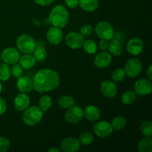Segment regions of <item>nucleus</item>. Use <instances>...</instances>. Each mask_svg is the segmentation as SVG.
Masks as SVG:
<instances>
[{
  "mask_svg": "<svg viewBox=\"0 0 152 152\" xmlns=\"http://www.w3.org/2000/svg\"><path fill=\"white\" fill-rule=\"evenodd\" d=\"M94 139V138L92 133H91V132H83L82 134H80L79 140H80V143H82L83 145H88L93 142Z\"/></svg>",
  "mask_w": 152,
  "mask_h": 152,
  "instance_id": "obj_32",
  "label": "nucleus"
},
{
  "mask_svg": "<svg viewBox=\"0 0 152 152\" xmlns=\"http://www.w3.org/2000/svg\"><path fill=\"white\" fill-rule=\"evenodd\" d=\"M16 45L20 52L24 54H31L34 52L37 43L29 35L22 34L16 39Z\"/></svg>",
  "mask_w": 152,
  "mask_h": 152,
  "instance_id": "obj_4",
  "label": "nucleus"
},
{
  "mask_svg": "<svg viewBox=\"0 0 152 152\" xmlns=\"http://www.w3.org/2000/svg\"><path fill=\"white\" fill-rule=\"evenodd\" d=\"M81 143L78 139L68 137L64 139L60 143V150L65 152H75L80 149Z\"/></svg>",
  "mask_w": 152,
  "mask_h": 152,
  "instance_id": "obj_12",
  "label": "nucleus"
},
{
  "mask_svg": "<svg viewBox=\"0 0 152 152\" xmlns=\"http://www.w3.org/2000/svg\"><path fill=\"white\" fill-rule=\"evenodd\" d=\"M32 81L34 90L45 93L56 89L60 84V77L53 70L45 68L36 73Z\"/></svg>",
  "mask_w": 152,
  "mask_h": 152,
  "instance_id": "obj_1",
  "label": "nucleus"
},
{
  "mask_svg": "<svg viewBox=\"0 0 152 152\" xmlns=\"http://www.w3.org/2000/svg\"><path fill=\"white\" fill-rule=\"evenodd\" d=\"M146 74L147 75H148V79H149V80H151V79H152V65H150L149 66H148V69H147V71H146Z\"/></svg>",
  "mask_w": 152,
  "mask_h": 152,
  "instance_id": "obj_41",
  "label": "nucleus"
},
{
  "mask_svg": "<svg viewBox=\"0 0 152 152\" xmlns=\"http://www.w3.org/2000/svg\"><path fill=\"white\" fill-rule=\"evenodd\" d=\"M84 41V37L80 33L74 31L68 33L65 37L67 45L72 49H79L83 47Z\"/></svg>",
  "mask_w": 152,
  "mask_h": 152,
  "instance_id": "obj_9",
  "label": "nucleus"
},
{
  "mask_svg": "<svg viewBox=\"0 0 152 152\" xmlns=\"http://www.w3.org/2000/svg\"><path fill=\"white\" fill-rule=\"evenodd\" d=\"M112 62L111 54L105 50L97 53L94 59V65L98 68H105L109 66Z\"/></svg>",
  "mask_w": 152,
  "mask_h": 152,
  "instance_id": "obj_14",
  "label": "nucleus"
},
{
  "mask_svg": "<svg viewBox=\"0 0 152 152\" xmlns=\"http://www.w3.org/2000/svg\"><path fill=\"white\" fill-rule=\"evenodd\" d=\"M83 50L88 54H94L97 50V45L93 39H87L83 45Z\"/></svg>",
  "mask_w": 152,
  "mask_h": 152,
  "instance_id": "obj_27",
  "label": "nucleus"
},
{
  "mask_svg": "<svg viewBox=\"0 0 152 152\" xmlns=\"http://www.w3.org/2000/svg\"><path fill=\"white\" fill-rule=\"evenodd\" d=\"M0 56L3 62L7 65H13L17 63L20 57L19 52L14 48H7L3 50Z\"/></svg>",
  "mask_w": 152,
  "mask_h": 152,
  "instance_id": "obj_10",
  "label": "nucleus"
},
{
  "mask_svg": "<svg viewBox=\"0 0 152 152\" xmlns=\"http://www.w3.org/2000/svg\"><path fill=\"white\" fill-rule=\"evenodd\" d=\"M30 104H31V99L25 93L19 94L15 97L14 102H13L15 108L19 111H25L26 108L29 107Z\"/></svg>",
  "mask_w": 152,
  "mask_h": 152,
  "instance_id": "obj_17",
  "label": "nucleus"
},
{
  "mask_svg": "<svg viewBox=\"0 0 152 152\" xmlns=\"http://www.w3.org/2000/svg\"><path fill=\"white\" fill-rule=\"evenodd\" d=\"M142 69V65L141 61L137 58H132L127 61L125 65L124 71L126 75L129 77L134 78L140 74Z\"/></svg>",
  "mask_w": 152,
  "mask_h": 152,
  "instance_id": "obj_6",
  "label": "nucleus"
},
{
  "mask_svg": "<svg viewBox=\"0 0 152 152\" xmlns=\"http://www.w3.org/2000/svg\"><path fill=\"white\" fill-rule=\"evenodd\" d=\"M126 125V120L124 117L123 116H118L113 119L112 122H111V127H112L113 130L115 131H120L124 129V127Z\"/></svg>",
  "mask_w": 152,
  "mask_h": 152,
  "instance_id": "obj_26",
  "label": "nucleus"
},
{
  "mask_svg": "<svg viewBox=\"0 0 152 152\" xmlns=\"http://www.w3.org/2000/svg\"><path fill=\"white\" fill-rule=\"evenodd\" d=\"M111 80L114 83H120L126 77V73L123 68H117L112 71L111 74Z\"/></svg>",
  "mask_w": 152,
  "mask_h": 152,
  "instance_id": "obj_31",
  "label": "nucleus"
},
{
  "mask_svg": "<svg viewBox=\"0 0 152 152\" xmlns=\"http://www.w3.org/2000/svg\"><path fill=\"white\" fill-rule=\"evenodd\" d=\"M140 132L145 137L152 136V123L151 121L142 122L140 126Z\"/></svg>",
  "mask_w": 152,
  "mask_h": 152,
  "instance_id": "obj_33",
  "label": "nucleus"
},
{
  "mask_svg": "<svg viewBox=\"0 0 152 152\" xmlns=\"http://www.w3.org/2000/svg\"><path fill=\"white\" fill-rule=\"evenodd\" d=\"M16 87L21 93H28L34 89L33 81L30 77L22 76L18 78L16 82Z\"/></svg>",
  "mask_w": 152,
  "mask_h": 152,
  "instance_id": "obj_18",
  "label": "nucleus"
},
{
  "mask_svg": "<svg viewBox=\"0 0 152 152\" xmlns=\"http://www.w3.org/2000/svg\"><path fill=\"white\" fill-rule=\"evenodd\" d=\"M93 33V28L91 25H85L80 28V34L83 37H89Z\"/></svg>",
  "mask_w": 152,
  "mask_h": 152,
  "instance_id": "obj_36",
  "label": "nucleus"
},
{
  "mask_svg": "<svg viewBox=\"0 0 152 152\" xmlns=\"http://www.w3.org/2000/svg\"><path fill=\"white\" fill-rule=\"evenodd\" d=\"M93 130L95 134L100 138H106L111 136L113 132L111 123L107 121H99L96 123L94 126Z\"/></svg>",
  "mask_w": 152,
  "mask_h": 152,
  "instance_id": "obj_8",
  "label": "nucleus"
},
{
  "mask_svg": "<svg viewBox=\"0 0 152 152\" xmlns=\"http://www.w3.org/2000/svg\"><path fill=\"white\" fill-rule=\"evenodd\" d=\"M10 74L14 78H19L23 74V68L19 64H13L12 68H10Z\"/></svg>",
  "mask_w": 152,
  "mask_h": 152,
  "instance_id": "obj_34",
  "label": "nucleus"
},
{
  "mask_svg": "<svg viewBox=\"0 0 152 152\" xmlns=\"http://www.w3.org/2000/svg\"><path fill=\"white\" fill-rule=\"evenodd\" d=\"M19 65L22 66L23 69L28 70L32 68L35 65L36 60L33 56L31 54H25L20 56L19 59Z\"/></svg>",
  "mask_w": 152,
  "mask_h": 152,
  "instance_id": "obj_22",
  "label": "nucleus"
},
{
  "mask_svg": "<svg viewBox=\"0 0 152 152\" xmlns=\"http://www.w3.org/2000/svg\"><path fill=\"white\" fill-rule=\"evenodd\" d=\"M0 61H1V56H0Z\"/></svg>",
  "mask_w": 152,
  "mask_h": 152,
  "instance_id": "obj_44",
  "label": "nucleus"
},
{
  "mask_svg": "<svg viewBox=\"0 0 152 152\" xmlns=\"http://www.w3.org/2000/svg\"><path fill=\"white\" fill-rule=\"evenodd\" d=\"M79 5L85 11L94 12L99 6L98 0H79Z\"/></svg>",
  "mask_w": 152,
  "mask_h": 152,
  "instance_id": "obj_20",
  "label": "nucleus"
},
{
  "mask_svg": "<svg viewBox=\"0 0 152 152\" xmlns=\"http://www.w3.org/2000/svg\"><path fill=\"white\" fill-rule=\"evenodd\" d=\"M52 105L51 97L48 95H44L39 100V107L43 111H48Z\"/></svg>",
  "mask_w": 152,
  "mask_h": 152,
  "instance_id": "obj_28",
  "label": "nucleus"
},
{
  "mask_svg": "<svg viewBox=\"0 0 152 152\" xmlns=\"http://www.w3.org/2000/svg\"><path fill=\"white\" fill-rule=\"evenodd\" d=\"M65 117L68 123L71 124H77L81 122L84 117V112L80 106L74 105L71 108H68Z\"/></svg>",
  "mask_w": 152,
  "mask_h": 152,
  "instance_id": "obj_7",
  "label": "nucleus"
},
{
  "mask_svg": "<svg viewBox=\"0 0 152 152\" xmlns=\"http://www.w3.org/2000/svg\"><path fill=\"white\" fill-rule=\"evenodd\" d=\"M69 19V13L66 7L62 4H58L53 7L49 13L48 22L53 26L63 28L66 26Z\"/></svg>",
  "mask_w": 152,
  "mask_h": 152,
  "instance_id": "obj_2",
  "label": "nucleus"
},
{
  "mask_svg": "<svg viewBox=\"0 0 152 152\" xmlns=\"http://www.w3.org/2000/svg\"><path fill=\"white\" fill-rule=\"evenodd\" d=\"M84 117L90 122H96L99 119L101 115L100 110L95 105H88L83 111Z\"/></svg>",
  "mask_w": 152,
  "mask_h": 152,
  "instance_id": "obj_19",
  "label": "nucleus"
},
{
  "mask_svg": "<svg viewBox=\"0 0 152 152\" xmlns=\"http://www.w3.org/2000/svg\"><path fill=\"white\" fill-rule=\"evenodd\" d=\"M65 4L70 8H74L79 5V0H65Z\"/></svg>",
  "mask_w": 152,
  "mask_h": 152,
  "instance_id": "obj_38",
  "label": "nucleus"
},
{
  "mask_svg": "<svg viewBox=\"0 0 152 152\" xmlns=\"http://www.w3.org/2000/svg\"><path fill=\"white\" fill-rule=\"evenodd\" d=\"M99 47L101 50H106L108 48V40L102 39L99 43Z\"/></svg>",
  "mask_w": 152,
  "mask_h": 152,
  "instance_id": "obj_40",
  "label": "nucleus"
},
{
  "mask_svg": "<svg viewBox=\"0 0 152 152\" xmlns=\"http://www.w3.org/2000/svg\"><path fill=\"white\" fill-rule=\"evenodd\" d=\"M143 47L144 44L142 40L141 39L135 37V38L131 39L128 42L127 45H126V49H127V51L130 54L137 56V55H139L142 51Z\"/></svg>",
  "mask_w": 152,
  "mask_h": 152,
  "instance_id": "obj_13",
  "label": "nucleus"
},
{
  "mask_svg": "<svg viewBox=\"0 0 152 152\" xmlns=\"http://www.w3.org/2000/svg\"><path fill=\"white\" fill-rule=\"evenodd\" d=\"M110 42L108 43V50L110 53L114 56H120L123 53V45L121 44V42L116 39H110Z\"/></svg>",
  "mask_w": 152,
  "mask_h": 152,
  "instance_id": "obj_21",
  "label": "nucleus"
},
{
  "mask_svg": "<svg viewBox=\"0 0 152 152\" xmlns=\"http://www.w3.org/2000/svg\"><path fill=\"white\" fill-rule=\"evenodd\" d=\"M95 33L99 39L108 41L114 37V29L109 22H100L95 27Z\"/></svg>",
  "mask_w": 152,
  "mask_h": 152,
  "instance_id": "obj_5",
  "label": "nucleus"
},
{
  "mask_svg": "<svg viewBox=\"0 0 152 152\" xmlns=\"http://www.w3.org/2000/svg\"><path fill=\"white\" fill-rule=\"evenodd\" d=\"M10 142L8 139L4 137H0V152H5L10 148Z\"/></svg>",
  "mask_w": 152,
  "mask_h": 152,
  "instance_id": "obj_35",
  "label": "nucleus"
},
{
  "mask_svg": "<svg viewBox=\"0 0 152 152\" xmlns=\"http://www.w3.org/2000/svg\"><path fill=\"white\" fill-rule=\"evenodd\" d=\"M7 109V104L5 100L0 96V115H2Z\"/></svg>",
  "mask_w": 152,
  "mask_h": 152,
  "instance_id": "obj_37",
  "label": "nucleus"
},
{
  "mask_svg": "<svg viewBox=\"0 0 152 152\" xmlns=\"http://www.w3.org/2000/svg\"><path fill=\"white\" fill-rule=\"evenodd\" d=\"M55 0H34L37 4H39L42 6H48L53 3Z\"/></svg>",
  "mask_w": 152,
  "mask_h": 152,
  "instance_id": "obj_39",
  "label": "nucleus"
},
{
  "mask_svg": "<svg viewBox=\"0 0 152 152\" xmlns=\"http://www.w3.org/2000/svg\"><path fill=\"white\" fill-rule=\"evenodd\" d=\"M75 104L74 98L68 95H63L61 96L58 99V105L62 108H69Z\"/></svg>",
  "mask_w": 152,
  "mask_h": 152,
  "instance_id": "obj_25",
  "label": "nucleus"
},
{
  "mask_svg": "<svg viewBox=\"0 0 152 152\" xmlns=\"http://www.w3.org/2000/svg\"><path fill=\"white\" fill-rule=\"evenodd\" d=\"M22 120L28 126H33L37 125L42 120L43 117V111L39 106L33 105L28 107L23 111Z\"/></svg>",
  "mask_w": 152,
  "mask_h": 152,
  "instance_id": "obj_3",
  "label": "nucleus"
},
{
  "mask_svg": "<svg viewBox=\"0 0 152 152\" xmlns=\"http://www.w3.org/2000/svg\"><path fill=\"white\" fill-rule=\"evenodd\" d=\"M136 100V94L132 91H127L122 95L121 101L124 105H132Z\"/></svg>",
  "mask_w": 152,
  "mask_h": 152,
  "instance_id": "obj_30",
  "label": "nucleus"
},
{
  "mask_svg": "<svg viewBox=\"0 0 152 152\" xmlns=\"http://www.w3.org/2000/svg\"><path fill=\"white\" fill-rule=\"evenodd\" d=\"M61 150L59 149V148H56V147H53V148H50V149L48 150L49 152H59Z\"/></svg>",
  "mask_w": 152,
  "mask_h": 152,
  "instance_id": "obj_42",
  "label": "nucleus"
},
{
  "mask_svg": "<svg viewBox=\"0 0 152 152\" xmlns=\"http://www.w3.org/2000/svg\"><path fill=\"white\" fill-rule=\"evenodd\" d=\"M10 69L8 65L4 62L0 63V81H7L10 79Z\"/></svg>",
  "mask_w": 152,
  "mask_h": 152,
  "instance_id": "obj_29",
  "label": "nucleus"
},
{
  "mask_svg": "<svg viewBox=\"0 0 152 152\" xmlns=\"http://www.w3.org/2000/svg\"><path fill=\"white\" fill-rule=\"evenodd\" d=\"M34 57L35 59L36 62H43L46 59L48 56L47 51H46L45 48L42 47V45H37L36 46L35 49H34Z\"/></svg>",
  "mask_w": 152,
  "mask_h": 152,
  "instance_id": "obj_23",
  "label": "nucleus"
},
{
  "mask_svg": "<svg viewBox=\"0 0 152 152\" xmlns=\"http://www.w3.org/2000/svg\"><path fill=\"white\" fill-rule=\"evenodd\" d=\"M134 91L140 96H145L151 93L152 85L151 80L140 79L134 83Z\"/></svg>",
  "mask_w": 152,
  "mask_h": 152,
  "instance_id": "obj_11",
  "label": "nucleus"
},
{
  "mask_svg": "<svg viewBox=\"0 0 152 152\" xmlns=\"http://www.w3.org/2000/svg\"><path fill=\"white\" fill-rule=\"evenodd\" d=\"M47 39L50 44L59 45L63 39V33L61 28L57 27H51L47 31Z\"/></svg>",
  "mask_w": 152,
  "mask_h": 152,
  "instance_id": "obj_15",
  "label": "nucleus"
},
{
  "mask_svg": "<svg viewBox=\"0 0 152 152\" xmlns=\"http://www.w3.org/2000/svg\"><path fill=\"white\" fill-rule=\"evenodd\" d=\"M100 90L102 94L108 98L114 97L117 93V87L115 83L111 80H105L100 86Z\"/></svg>",
  "mask_w": 152,
  "mask_h": 152,
  "instance_id": "obj_16",
  "label": "nucleus"
},
{
  "mask_svg": "<svg viewBox=\"0 0 152 152\" xmlns=\"http://www.w3.org/2000/svg\"><path fill=\"white\" fill-rule=\"evenodd\" d=\"M1 91H2V85H1V81H0V93L1 92Z\"/></svg>",
  "mask_w": 152,
  "mask_h": 152,
  "instance_id": "obj_43",
  "label": "nucleus"
},
{
  "mask_svg": "<svg viewBox=\"0 0 152 152\" xmlns=\"http://www.w3.org/2000/svg\"><path fill=\"white\" fill-rule=\"evenodd\" d=\"M137 147L140 152H151L152 140L151 137H145L142 138L138 143Z\"/></svg>",
  "mask_w": 152,
  "mask_h": 152,
  "instance_id": "obj_24",
  "label": "nucleus"
}]
</instances>
